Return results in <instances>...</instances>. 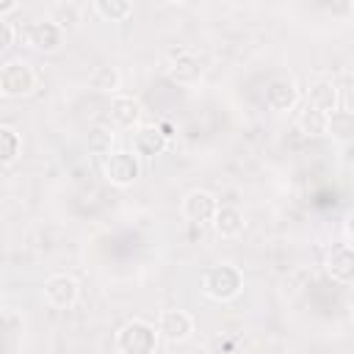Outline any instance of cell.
<instances>
[{
	"instance_id": "cell-10",
	"label": "cell",
	"mask_w": 354,
	"mask_h": 354,
	"mask_svg": "<svg viewBox=\"0 0 354 354\" xmlns=\"http://www.w3.org/2000/svg\"><path fill=\"white\" fill-rule=\"evenodd\" d=\"M299 102V86L290 77H274L266 88V105L277 113L282 111H293Z\"/></svg>"
},
{
	"instance_id": "cell-23",
	"label": "cell",
	"mask_w": 354,
	"mask_h": 354,
	"mask_svg": "<svg viewBox=\"0 0 354 354\" xmlns=\"http://www.w3.org/2000/svg\"><path fill=\"white\" fill-rule=\"evenodd\" d=\"M14 36H17L14 25H11L8 19H3V17H0V50H8V47L14 44Z\"/></svg>"
},
{
	"instance_id": "cell-25",
	"label": "cell",
	"mask_w": 354,
	"mask_h": 354,
	"mask_svg": "<svg viewBox=\"0 0 354 354\" xmlns=\"http://www.w3.org/2000/svg\"><path fill=\"white\" fill-rule=\"evenodd\" d=\"M17 8V3H3L0 6V14H8V11H14Z\"/></svg>"
},
{
	"instance_id": "cell-17",
	"label": "cell",
	"mask_w": 354,
	"mask_h": 354,
	"mask_svg": "<svg viewBox=\"0 0 354 354\" xmlns=\"http://www.w3.org/2000/svg\"><path fill=\"white\" fill-rule=\"evenodd\" d=\"M326 122H329V113L313 108V105H304V111H299V130L304 136H326Z\"/></svg>"
},
{
	"instance_id": "cell-9",
	"label": "cell",
	"mask_w": 354,
	"mask_h": 354,
	"mask_svg": "<svg viewBox=\"0 0 354 354\" xmlns=\"http://www.w3.org/2000/svg\"><path fill=\"white\" fill-rule=\"evenodd\" d=\"M194 332V318L185 310H163L158 318V335L166 343H183Z\"/></svg>"
},
{
	"instance_id": "cell-11",
	"label": "cell",
	"mask_w": 354,
	"mask_h": 354,
	"mask_svg": "<svg viewBox=\"0 0 354 354\" xmlns=\"http://www.w3.org/2000/svg\"><path fill=\"white\" fill-rule=\"evenodd\" d=\"M166 147H169V138H166V133L160 130V124H144V127H138V130L133 133V149H136V155H141V158H155V155H160Z\"/></svg>"
},
{
	"instance_id": "cell-13",
	"label": "cell",
	"mask_w": 354,
	"mask_h": 354,
	"mask_svg": "<svg viewBox=\"0 0 354 354\" xmlns=\"http://www.w3.org/2000/svg\"><path fill=\"white\" fill-rule=\"evenodd\" d=\"M199 75H202L199 58H196L194 53H188V50L177 53V55H174V61L169 64V77H171L174 83L188 86V83H196V80H199Z\"/></svg>"
},
{
	"instance_id": "cell-2",
	"label": "cell",
	"mask_w": 354,
	"mask_h": 354,
	"mask_svg": "<svg viewBox=\"0 0 354 354\" xmlns=\"http://www.w3.org/2000/svg\"><path fill=\"white\" fill-rule=\"evenodd\" d=\"M241 288H243V274L230 263L210 266L202 274V293L213 301H230L241 293Z\"/></svg>"
},
{
	"instance_id": "cell-21",
	"label": "cell",
	"mask_w": 354,
	"mask_h": 354,
	"mask_svg": "<svg viewBox=\"0 0 354 354\" xmlns=\"http://www.w3.org/2000/svg\"><path fill=\"white\" fill-rule=\"evenodd\" d=\"M86 147L91 155H102V160L111 155V147H113V130L97 124L88 130V138H86Z\"/></svg>"
},
{
	"instance_id": "cell-14",
	"label": "cell",
	"mask_w": 354,
	"mask_h": 354,
	"mask_svg": "<svg viewBox=\"0 0 354 354\" xmlns=\"http://www.w3.org/2000/svg\"><path fill=\"white\" fill-rule=\"evenodd\" d=\"M307 105L324 111V113H332L337 111V86L329 80V77H321L315 80L310 88H307Z\"/></svg>"
},
{
	"instance_id": "cell-15",
	"label": "cell",
	"mask_w": 354,
	"mask_h": 354,
	"mask_svg": "<svg viewBox=\"0 0 354 354\" xmlns=\"http://www.w3.org/2000/svg\"><path fill=\"white\" fill-rule=\"evenodd\" d=\"M326 136L340 144H351L354 141V111H346V108L332 111L326 122Z\"/></svg>"
},
{
	"instance_id": "cell-3",
	"label": "cell",
	"mask_w": 354,
	"mask_h": 354,
	"mask_svg": "<svg viewBox=\"0 0 354 354\" xmlns=\"http://www.w3.org/2000/svg\"><path fill=\"white\" fill-rule=\"evenodd\" d=\"M36 88V72L28 61L22 58H11L3 64L0 69V94L8 100H19L28 97Z\"/></svg>"
},
{
	"instance_id": "cell-24",
	"label": "cell",
	"mask_w": 354,
	"mask_h": 354,
	"mask_svg": "<svg viewBox=\"0 0 354 354\" xmlns=\"http://www.w3.org/2000/svg\"><path fill=\"white\" fill-rule=\"evenodd\" d=\"M343 232H346V241L354 246V210L346 213V221H343Z\"/></svg>"
},
{
	"instance_id": "cell-4",
	"label": "cell",
	"mask_w": 354,
	"mask_h": 354,
	"mask_svg": "<svg viewBox=\"0 0 354 354\" xmlns=\"http://www.w3.org/2000/svg\"><path fill=\"white\" fill-rule=\"evenodd\" d=\"M102 174L108 183L124 188V185H133L138 177H141V163H138V155L133 152H111L105 160H102Z\"/></svg>"
},
{
	"instance_id": "cell-12",
	"label": "cell",
	"mask_w": 354,
	"mask_h": 354,
	"mask_svg": "<svg viewBox=\"0 0 354 354\" xmlns=\"http://www.w3.org/2000/svg\"><path fill=\"white\" fill-rule=\"evenodd\" d=\"M111 122L113 127H122V130H138V122H141V105L138 100L127 97V94H119L111 100Z\"/></svg>"
},
{
	"instance_id": "cell-1",
	"label": "cell",
	"mask_w": 354,
	"mask_h": 354,
	"mask_svg": "<svg viewBox=\"0 0 354 354\" xmlns=\"http://www.w3.org/2000/svg\"><path fill=\"white\" fill-rule=\"evenodd\" d=\"M158 329L141 318H130L116 332V351L119 354H155L158 351Z\"/></svg>"
},
{
	"instance_id": "cell-8",
	"label": "cell",
	"mask_w": 354,
	"mask_h": 354,
	"mask_svg": "<svg viewBox=\"0 0 354 354\" xmlns=\"http://www.w3.org/2000/svg\"><path fill=\"white\" fill-rule=\"evenodd\" d=\"M326 274L335 279V282H343V285H354V246L351 243H335L329 252H326Z\"/></svg>"
},
{
	"instance_id": "cell-16",
	"label": "cell",
	"mask_w": 354,
	"mask_h": 354,
	"mask_svg": "<svg viewBox=\"0 0 354 354\" xmlns=\"http://www.w3.org/2000/svg\"><path fill=\"white\" fill-rule=\"evenodd\" d=\"M213 230L221 238H235L243 230V213L235 205H221L218 213H216V218H213Z\"/></svg>"
},
{
	"instance_id": "cell-6",
	"label": "cell",
	"mask_w": 354,
	"mask_h": 354,
	"mask_svg": "<svg viewBox=\"0 0 354 354\" xmlns=\"http://www.w3.org/2000/svg\"><path fill=\"white\" fill-rule=\"evenodd\" d=\"M25 39L28 47H33L36 53H58L64 47V28L53 19H39L28 28Z\"/></svg>"
},
{
	"instance_id": "cell-22",
	"label": "cell",
	"mask_w": 354,
	"mask_h": 354,
	"mask_svg": "<svg viewBox=\"0 0 354 354\" xmlns=\"http://www.w3.org/2000/svg\"><path fill=\"white\" fill-rule=\"evenodd\" d=\"M53 22H58L61 28H72L75 22H80V17H77L75 6H58V8H55V17H53Z\"/></svg>"
},
{
	"instance_id": "cell-5",
	"label": "cell",
	"mask_w": 354,
	"mask_h": 354,
	"mask_svg": "<svg viewBox=\"0 0 354 354\" xmlns=\"http://www.w3.org/2000/svg\"><path fill=\"white\" fill-rule=\"evenodd\" d=\"M218 202L210 191H202V188H194L185 194L183 199V216L191 221V224H213L216 213H218Z\"/></svg>"
},
{
	"instance_id": "cell-20",
	"label": "cell",
	"mask_w": 354,
	"mask_h": 354,
	"mask_svg": "<svg viewBox=\"0 0 354 354\" xmlns=\"http://www.w3.org/2000/svg\"><path fill=\"white\" fill-rule=\"evenodd\" d=\"M94 14L102 17L105 22H124L133 14V6L124 0H97L94 3Z\"/></svg>"
},
{
	"instance_id": "cell-18",
	"label": "cell",
	"mask_w": 354,
	"mask_h": 354,
	"mask_svg": "<svg viewBox=\"0 0 354 354\" xmlns=\"http://www.w3.org/2000/svg\"><path fill=\"white\" fill-rule=\"evenodd\" d=\"M22 152V138L19 133L11 127V124H3L0 127V160L3 166H11Z\"/></svg>"
},
{
	"instance_id": "cell-19",
	"label": "cell",
	"mask_w": 354,
	"mask_h": 354,
	"mask_svg": "<svg viewBox=\"0 0 354 354\" xmlns=\"http://www.w3.org/2000/svg\"><path fill=\"white\" fill-rule=\"evenodd\" d=\"M119 83H122V75L116 66H97L88 77V86L94 91H102V94H113L119 88Z\"/></svg>"
},
{
	"instance_id": "cell-7",
	"label": "cell",
	"mask_w": 354,
	"mask_h": 354,
	"mask_svg": "<svg viewBox=\"0 0 354 354\" xmlns=\"http://www.w3.org/2000/svg\"><path fill=\"white\" fill-rule=\"evenodd\" d=\"M77 296H80V288L77 282L69 277V274H53L47 282H44V299L50 307L55 310H69L77 304Z\"/></svg>"
}]
</instances>
